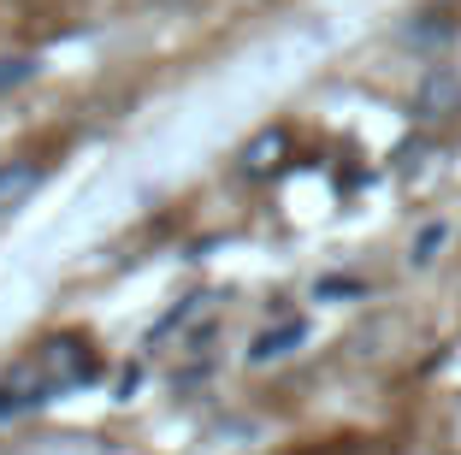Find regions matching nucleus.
<instances>
[{"label": "nucleus", "instance_id": "obj_1", "mask_svg": "<svg viewBox=\"0 0 461 455\" xmlns=\"http://www.w3.org/2000/svg\"><path fill=\"white\" fill-rule=\"evenodd\" d=\"M95 378V361H89V349L77 337H48L36 343L18 367L0 373V414H13V408H41L48 396H66V390L89 385Z\"/></svg>", "mask_w": 461, "mask_h": 455}, {"label": "nucleus", "instance_id": "obj_2", "mask_svg": "<svg viewBox=\"0 0 461 455\" xmlns=\"http://www.w3.org/2000/svg\"><path fill=\"white\" fill-rule=\"evenodd\" d=\"M285 154H290V136L272 124V131H260V136L243 142V160L237 166H243V177H272L278 166H285Z\"/></svg>", "mask_w": 461, "mask_h": 455}, {"label": "nucleus", "instance_id": "obj_3", "mask_svg": "<svg viewBox=\"0 0 461 455\" xmlns=\"http://www.w3.org/2000/svg\"><path fill=\"white\" fill-rule=\"evenodd\" d=\"M449 113H461V77L438 66L420 83V119H449Z\"/></svg>", "mask_w": 461, "mask_h": 455}, {"label": "nucleus", "instance_id": "obj_4", "mask_svg": "<svg viewBox=\"0 0 461 455\" xmlns=\"http://www.w3.org/2000/svg\"><path fill=\"white\" fill-rule=\"evenodd\" d=\"M41 177H48V172H41L36 160H6V166H0V214L24 207V201L41 189Z\"/></svg>", "mask_w": 461, "mask_h": 455}, {"label": "nucleus", "instance_id": "obj_5", "mask_svg": "<svg viewBox=\"0 0 461 455\" xmlns=\"http://www.w3.org/2000/svg\"><path fill=\"white\" fill-rule=\"evenodd\" d=\"M302 337H308V325H302V320H278V325H267V332H260L255 343H249V361H255V367L285 361V355L302 343Z\"/></svg>", "mask_w": 461, "mask_h": 455}, {"label": "nucleus", "instance_id": "obj_6", "mask_svg": "<svg viewBox=\"0 0 461 455\" xmlns=\"http://www.w3.org/2000/svg\"><path fill=\"white\" fill-rule=\"evenodd\" d=\"M30 77H36V59H30V54H6V59H0V95L18 89V83H30Z\"/></svg>", "mask_w": 461, "mask_h": 455}, {"label": "nucleus", "instance_id": "obj_7", "mask_svg": "<svg viewBox=\"0 0 461 455\" xmlns=\"http://www.w3.org/2000/svg\"><path fill=\"white\" fill-rule=\"evenodd\" d=\"M444 237H449L444 225H426V231H420V242H414V255H408V260H414V267H432V255L444 249Z\"/></svg>", "mask_w": 461, "mask_h": 455}]
</instances>
